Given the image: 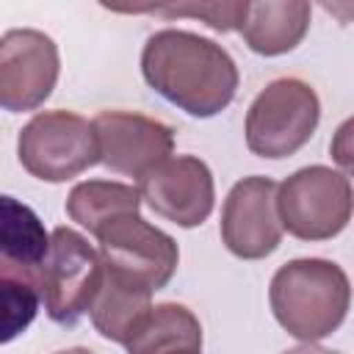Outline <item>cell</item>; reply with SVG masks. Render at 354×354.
I'll return each instance as SVG.
<instances>
[{
    "mask_svg": "<svg viewBox=\"0 0 354 354\" xmlns=\"http://www.w3.org/2000/svg\"><path fill=\"white\" fill-rule=\"evenodd\" d=\"M122 14H155V17H196L213 30H241L249 14L246 0L232 3H183V6H105Z\"/></svg>",
    "mask_w": 354,
    "mask_h": 354,
    "instance_id": "17",
    "label": "cell"
},
{
    "mask_svg": "<svg viewBox=\"0 0 354 354\" xmlns=\"http://www.w3.org/2000/svg\"><path fill=\"white\" fill-rule=\"evenodd\" d=\"M279 185L271 177L238 180L221 207V241L241 260L268 257L282 241V221L277 210Z\"/></svg>",
    "mask_w": 354,
    "mask_h": 354,
    "instance_id": "10",
    "label": "cell"
},
{
    "mask_svg": "<svg viewBox=\"0 0 354 354\" xmlns=\"http://www.w3.org/2000/svg\"><path fill=\"white\" fill-rule=\"evenodd\" d=\"M268 301L288 335L315 343L343 324L351 304V285L337 263L301 257L285 263L274 274Z\"/></svg>",
    "mask_w": 354,
    "mask_h": 354,
    "instance_id": "2",
    "label": "cell"
},
{
    "mask_svg": "<svg viewBox=\"0 0 354 354\" xmlns=\"http://www.w3.org/2000/svg\"><path fill=\"white\" fill-rule=\"evenodd\" d=\"M17 155L28 174L44 183H64L100 160L91 122L72 111L36 113L17 138Z\"/></svg>",
    "mask_w": 354,
    "mask_h": 354,
    "instance_id": "6",
    "label": "cell"
},
{
    "mask_svg": "<svg viewBox=\"0 0 354 354\" xmlns=\"http://www.w3.org/2000/svg\"><path fill=\"white\" fill-rule=\"evenodd\" d=\"M100 149V163L116 174L144 177L158 163L169 160L174 149V130L160 119L130 113V111H102L91 122Z\"/></svg>",
    "mask_w": 354,
    "mask_h": 354,
    "instance_id": "11",
    "label": "cell"
},
{
    "mask_svg": "<svg viewBox=\"0 0 354 354\" xmlns=\"http://www.w3.org/2000/svg\"><path fill=\"white\" fill-rule=\"evenodd\" d=\"M127 354H199L202 351V326L199 318L185 304H158L141 321Z\"/></svg>",
    "mask_w": 354,
    "mask_h": 354,
    "instance_id": "14",
    "label": "cell"
},
{
    "mask_svg": "<svg viewBox=\"0 0 354 354\" xmlns=\"http://www.w3.org/2000/svg\"><path fill=\"white\" fill-rule=\"evenodd\" d=\"M149 310H152V290L138 288L105 271L102 288L91 307V321L105 340L127 346L136 329L141 326V321L149 315Z\"/></svg>",
    "mask_w": 354,
    "mask_h": 354,
    "instance_id": "15",
    "label": "cell"
},
{
    "mask_svg": "<svg viewBox=\"0 0 354 354\" xmlns=\"http://www.w3.org/2000/svg\"><path fill=\"white\" fill-rule=\"evenodd\" d=\"M58 354H94L88 348H66V351H58Z\"/></svg>",
    "mask_w": 354,
    "mask_h": 354,
    "instance_id": "20",
    "label": "cell"
},
{
    "mask_svg": "<svg viewBox=\"0 0 354 354\" xmlns=\"http://www.w3.org/2000/svg\"><path fill=\"white\" fill-rule=\"evenodd\" d=\"M138 207H141V191L124 183H111V180L77 183L66 196L69 218L86 227L91 235H100L108 224L124 216H136Z\"/></svg>",
    "mask_w": 354,
    "mask_h": 354,
    "instance_id": "16",
    "label": "cell"
},
{
    "mask_svg": "<svg viewBox=\"0 0 354 354\" xmlns=\"http://www.w3.org/2000/svg\"><path fill=\"white\" fill-rule=\"evenodd\" d=\"M105 271L147 290H160L177 271L180 249L171 235L147 224L138 213L108 224L100 235Z\"/></svg>",
    "mask_w": 354,
    "mask_h": 354,
    "instance_id": "8",
    "label": "cell"
},
{
    "mask_svg": "<svg viewBox=\"0 0 354 354\" xmlns=\"http://www.w3.org/2000/svg\"><path fill=\"white\" fill-rule=\"evenodd\" d=\"M61 69L55 41L33 28H14L0 39V105L11 113L39 108L55 88Z\"/></svg>",
    "mask_w": 354,
    "mask_h": 354,
    "instance_id": "9",
    "label": "cell"
},
{
    "mask_svg": "<svg viewBox=\"0 0 354 354\" xmlns=\"http://www.w3.org/2000/svg\"><path fill=\"white\" fill-rule=\"evenodd\" d=\"M50 252V235L39 216L3 196L0 221V296H3V343L14 340L36 318L41 301V268Z\"/></svg>",
    "mask_w": 354,
    "mask_h": 354,
    "instance_id": "3",
    "label": "cell"
},
{
    "mask_svg": "<svg viewBox=\"0 0 354 354\" xmlns=\"http://www.w3.org/2000/svg\"><path fill=\"white\" fill-rule=\"evenodd\" d=\"M141 75L163 100L199 119L224 111L238 88L232 55L213 39L177 28L158 30L147 39Z\"/></svg>",
    "mask_w": 354,
    "mask_h": 354,
    "instance_id": "1",
    "label": "cell"
},
{
    "mask_svg": "<svg viewBox=\"0 0 354 354\" xmlns=\"http://www.w3.org/2000/svg\"><path fill=\"white\" fill-rule=\"evenodd\" d=\"M105 279L100 252L75 230L55 227L41 268V301L55 324H77L91 313Z\"/></svg>",
    "mask_w": 354,
    "mask_h": 354,
    "instance_id": "7",
    "label": "cell"
},
{
    "mask_svg": "<svg viewBox=\"0 0 354 354\" xmlns=\"http://www.w3.org/2000/svg\"><path fill=\"white\" fill-rule=\"evenodd\" d=\"M310 28V3L304 0H263L249 3L246 22L241 28L249 50L260 55L290 53Z\"/></svg>",
    "mask_w": 354,
    "mask_h": 354,
    "instance_id": "13",
    "label": "cell"
},
{
    "mask_svg": "<svg viewBox=\"0 0 354 354\" xmlns=\"http://www.w3.org/2000/svg\"><path fill=\"white\" fill-rule=\"evenodd\" d=\"M282 354H340V351H329V348L315 346V343H301V346H293V348H288Z\"/></svg>",
    "mask_w": 354,
    "mask_h": 354,
    "instance_id": "19",
    "label": "cell"
},
{
    "mask_svg": "<svg viewBox=\"0 0 354 354\" xmlns=\"http://www.w3.org/2000/svg\"><path fill=\"white\" fill-rule=\"evenodd\" d=\"M282 227L299 241H326L343 232L354 213L348 177L329 166H304L277 191Z\"/></svg>",
    "mask_w": 354,
    "mask_h": 354,
    "instance_id": "5",
    "label": "cell"
},
{
    "mask_svg": "<svg viewBox=\"0 0 354 354\" xmlns=\"http://www.w3.org/2000/svg\"><path fill=\"white\" fill-rule=\"evenodd\" d=\"M138 191L147 205L177 227L202 224L216 202L213 174L205 160L194 155H177L158 163L138 180Z\"/></svg>",
    "mask_w": 354,
    "mask_h": 354,
    "instance_id": "12",
    "label": "cell"
},
{
    "mask_svg": "<svg viewBox=\"0 0 354 354\" xmlns=\"http://www.w3.org/2000/svg\"><path fill=\"white\" fill-rule=\"evenodd\" d=\"M329 155L332 160L348 174L354 177V116H348L332 136V144H329Z\"/></svg>",
    "mask_w": 354,
    "mask_h": 354,
    "instance_id": "18",
    "label": "cell"
},
{
    "mask_svg": "<svg viewBox=\"0 0 354 354\" xmlns=\"http://www.w3.org/2000/svg\"><path fill=\"white\" fill-rule=\"evenodd\" d=\"M321 102L310 83L299 77L271 80L249 105L246 147L257 158H290L315 133Z\"/></svg>",
    "mask_w": 354,
    "mask_h": 354,
    "instance_id": "4",
    "label": "cell"
}]
</instances>
